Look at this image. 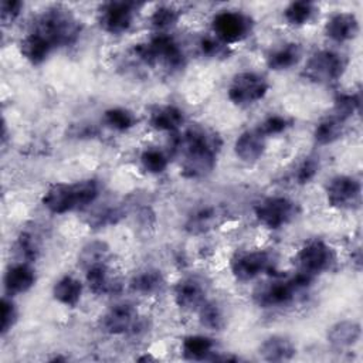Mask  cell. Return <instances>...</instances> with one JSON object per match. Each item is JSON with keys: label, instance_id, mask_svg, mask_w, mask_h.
<instances>
[{"label": "cell", "instance_id": "obj_1", "mask_svg": "<svg viewBox=\"0 0 363 363\" xmlns=\"http://www.w3.org/2000/svg\"><path fill=\"white\" fill-rule=\"evenodd\" d=\"M220 146L217 133L199 126L187 129L176 143V149L183 153V176L199 179L208 174L216 166Z\"/></svg>", "mask_w": 363, "mask_h": 363}, {"label": "cell", "instance_id": "obj_2", "mask_svg": "<svg viewBox=\"0 0 363 363\" xmlns=\"http://www.w3.org/2000/svg\"><path fill=\"white\" fill-rule=\"evenodd\" d=\"M34 33L45 38L52 48L71 45L79 37L81 24L68 9L54 6L44 10L35 20Z\"/></svg>", "mask_w": 363, "mask_h": 363}, {"label": "cell", "instance_id": "obj_3", "mask_svg": "<svg viewBox=\"0 0 363 363\" xmlns=\"http://www.w3.org/2000/svg\"><path fill=\"white\" fill-rule=\"evenodd\" d=\"M312 277L298 272L291 278H275L258 285L254 291V301L261 308L284 306L295 299V295L306 288Z\"/></svg>", "mask_w": 363, "mask_h": 363}, {"label": "cell", "instance_id": "obj_4", "mask_svg": "<svg viewBox=\"0 0 363 363\" xmlns=\"http://www.w3.org/2000/svg\"><path fill=\"white\" fill-rule=\"evenodd\" d=\"M136 55L146 64H162L166 68L176 69L184 65V55L179 44L167 34L159 33L147 43L135 47Z\"/></svg>", "mask_w": 363, "mask_h": 363}, {"label": "cell", "instance_id": "obj_5", "mask_svg": "<svg viewBox=\"0 0 363 363\" xmlns=\"http://www.w3.org/2000/svg\"><path fill=\"white\" fill-rule=\"evenodd\" d=\"M346 68V61L343 55L322 50L315 52L306 62L303 74L308 79L319 84H328L336 81L339 77H342L343 71Z\"/></svg>", "mask_w": 363, "mask_h": 363}, {"label": "cell", "instance_id": "obj_6", "mask_svg": "<svg viewBox=\"0 0 363 363\" xmlns=\"http://www.w3.org/2000/svg\"><path fill=\"white\" fill-rule=\"evenodd\" d=\"M254 213L262 225L277 230L286 225L296 216L298 207L286 197H267L257 203Z\"/></svg>", "mask_w": 363, "mask_h": 363}, {"label": "cell", "instance_id": "obj_7", "mask_svg": "<svg viewBox=\"0 0 363 363\" xmlns=\"http://www.w3.org/2000/svg\"><path fill=\"white\" fill-rule=\"evenodd\" d=\"M268 82L255 72L237 74L228 86V99L235 105H251L265 96Z\"/></svg>", "mask_w": 363, "mask_h": 363}, {"label": "cell", "instance_id": "obj_8", "mask_svg": "<svg viewBox=\"0 0 363 363\" xmlns=\"http://www.w3.org/2000/svg\"><path fill=\"white\" fill-rule=\"evenodd\" d=\"M251 18L241 11L224 10L213 18L214 35L225 44L241 41L251 33Z\"/></svg>", "mask_w": 363, "mask_h": 363}, {"label": "cell", "instance_id": "obj_9", "mask_svg": "<svg viewBox=\"0 0 363 363\" xmlns=\"http://www.w3.org/2000/svg\"><path fill=\"white\" fill-rule=\"evenodd\" d=\"M332 262H333V251L326 242L320 240L309 241L295 255V264L298 267V272L306 274L312 278L313 275L326 271L332 265Z\"/></svg>", "mask_w": 363, "mask_h": 363}, {"label": "cell", "instance_id": "obj_10", "mask_svg": "<svg viewBox=\"0 0 363 363\" xmlns=\"http://www.w3.org/2000/svg\"><path fill=\"white\" fill-rule=\"evenodd\" d=\"M274 269V258L267 251L241 252L231 261V271L238 281H250Z\"/></svg>", "mask_w": 363, "mask_h": 363}, {"label": "cell", "instance_id": "obj_11", "mask_svg": "<svg viewBox=\"0 0 363 363\" xmlns=\"http://www.w3.org/2000/svg\"><path fill=\"white\" fill-rule=\"evenodd\" d=\"M135 4L128 1H108L101 6L98 21L101 27L111 34L126 31L133 20Z\"/></svg>", "mask_w": 363, "mask_h": 363}, {"label": "cell", "instance_id": "obj_12", "mask_svg": "<svg viewBox=\"0 0 363 363\" xmlns=\"http://www.w3.org/2000/svg\"><path fill=\"white\" fill-rule=\"evenodd\" d=\"M360 183L350 176H336L326 186L328 203L332 207L349 208L359 201Z\"/></svg>", "mask_w": 363, "mask_h": 363}, {"label": "cell", "instance_id": "obj_13", "mask_svg": "<svg viewBox=\"0 0 363 363\" xmlns=\"http://www.w3.org/2000/svg\"><path fill=\"white\" fill-rule=\"evenodd\" d=\"M138 325V312L130 303H118L101 316V329L109 335H122Z\"/></svg>", "mask_w": 363, "mask_h": 363}, {"label": "cell", "instance_id": "obj_14", "mask_svg": "<svg viewBox=\"0 0 363 363\" xmlns=\"http://www.w3.org/2000/svg\"><path fill=\"white\" fill-rule=\"evenodd\" d=\"M43 204L54 214H64L69 210L78 208L75 186L67 183L51 184L43 196Z\"/></svg>", "mask_w": 363, "mask_h": 363}, {"label": "cell", "instance_id": "obj_15", "mask_svg": "<svg viewBox=\"0 0 363 363\" xmlns=\"http://www.w3.org/2000/svg\"><path fill=\"white\" fill-rule=\"evenodd\" d=\"M174 301L186 311L199 309L206 302V291L196 278H184L174 286Z\"/></svg>", "mask_w": 363, "mask_h": 363}, {"label": "cell", "instance_id": "obj_16", "mask_svg": "<svg viewBox=\"0 0 363 363\" xmlns=\"http://www.w3.org/2000/svg\"><path fill=\"white\" fill-rule=\"evenodd\" d=\"M86 271L89 289L96 295H113L121 289V281L113 275L106 264L94 265Z\"/></svg>", "mask_w": 363, "mask_h": 363}, {"label": "cell", "instance_id": "obj_17", "mask_svg": "<svg viewBox=\"0 0 363 363\" xmlns=\"http://www.w3.org/2000/svg\"><path fill=\"white\" fill-rule=\"evenodd\" d=\"M325 31L326 35L330 37L333 41H349L357 35L359 21L352 13H336L326 21Z\"/></svg>", "mask_w": 363, "mask_h": 363}, {"label": "cell", "instance_id": "obj_18", "mask_svg": "<svg viewBox=\"0 0 363 363\" xmlns=\"http://www.w3.org/2000/svg\"><path fill=\"white\" fill-rule=\"evenodd\" d=\"M265 149V136L255 130H245L242 132L234 145L235 155L247 163H252L258 160Z\"/></svg>", "mask_w": 363, "mask_h": 363}, {"label": "cell", "instance_id": "obj_19", "mask_svg": "<svg viewBox=\"0 0 363 363\" xmlns=\"http://www.w3.org/2000/svg\"><path fill=\"white\" fill-rule=\"evenodd\" d=\"M35 282V274L27 262L11 265L4 275V288L7 294L16 295L27 292Z\"/></svg>", "mask_w": 363, "mask_h": 363}, {"label": "cell", "instance_id": "obj_20", "mask_svg": "<svg viewBox=\"0 0 363 363\" xmlns=\"http://www.w3.org/2000/svg\"><path fill=\"white\" fill-rule=\"evenodd\" d=\"M295 353L294 343L284 336H271L259 346V356L268 362H285L292 359Z\"/></svg>", "mask_w": 363, "mask_h": 363}, {"label": "cell", "instance_id": "obj_21", "mask_svg": "<svg viewBox=\"0 0 363 363\" xmlns=\"http://www.w3.org/2000/svg\"><path fill=\"white\" fill-rule=\"evenodd\" d=\"M149 122L157 130L173 132V130H177L183 123V113L176 106L162 105V106H156L150 112Z\"/></svg>", "mask_w": 363, "mask_h": 363}, {"label": "cell", "instance_id": "obj_22", "mask_svg": "<svg viewBox=\"0 0 363 363\" xmlns=\"http://www.w3.org/2000/svg\"><path fill=\"white\" fill-rule=\"evenodd\" d=\"M360 335L362 329L357 322L340 320L329 328L328 340L337 347H345L354 345L360 339Z\"/></svg>", "mask_w": 363, "mask_h": 363}, {"label": "cell", "instance_id": "obj_23", "mask_svg": "<svg viewBox=\"0 0 363 363\" xmlns=\"http://www.w3.org/2000/svg\"><path fill=\"white\" fill-rule=\"evenodd\" d=\"M52 50L51 44L37 33L27 34L20 43V51L31 64H41Z\"/></svg>", "mask_w": 363, "mask_h": 363}, {"label": "cell", "instance_id": "obj_24", "mask_svg": "<svg viewBox=\"0 0 363 363\" xmlns=\"http://www.w3.org/2000/svg\"><path fill=\"white\" fill-rule=\"evenodd\" d=\"M301 58V48L295 43H286L274 48L268 57L267 64L271 69L281 71L294 67Z\"/></svg>", "mask_w": 363, "mask_h": 363}, {"label": "cell", "instance_id": "obj_25", "mask_svg": "<svg viewBox=\"0 0 363 363\" xmlns=\"http://www.w3.org/2000/svg\"><path fill=\"white\" fill-rule=\"evenodd\" d=\"M82 294V285L81 282L69 275H65L60 278L54 288H52V295L54 298L67 306H75L81 298Z\"/></svg>", "mask_w": 363, "mask_h": 363}, {"label": "cell", "instance_id": "obj_26", "mask_svg": "<svg viewBox=\"0 0 363 363\" xmlns=\"http://www.w3.org/2000/svg\"><path fill=\"white\" fill-rule=\"evenodd\" d=\"M214 350V342L203 335H191L184 337L182 343L183 356L189 360H204Z\"/></svg>", "mask_w": 363, "mask_h": 363}, {"label": "cell", "instance_id": "obj_27", "mask_svg": "<svg viewBox=\"0 0 363 363\" xmlns=\"http://www.w3.org/2000/svg\"><path fill=\"white\" fill-rule=\"evenodd\" d=\"M163 277L160 271L157 269H143L138 274L133 275L130 281V288L132 291L140 294V295H152L157 292L163 286Z\"/></svg>", "mask_w": 363, "mask_h": 363}, {"label": "cell", "instance_id": "obj_28", "mask_svg": "<svg viewBox=\"0 0 363 363\" xmlns=\"http://www.w3.org/2000/svg\"><path fill=\"white\" fill-rule=\"evenodd\" d=\"M343 126H345V121H342L340 118H337L335 115H330V116L322 119L316 125L313 138H315L316 143H319V145L332 143L340 138V135L343 132Z\"/></svg>", "mask_w": 363, "mask_h": 363}, {"label": "cell", "instance_id": "obj_29", "mask_svg": "<svg viewBox=\"0 0 363 363\" xmlns=\"http://www.w3.org/2000/svg\"><path fill=\"white\" fill-rule=\"evenodd\" d=\"M109 257V248L105 242L101 241H92L88 242L79 252L78 262L84 269H88L94 265L106 264V259Z\"/></svg>", "mask_w": 363, "mask_h": 363}, {"label": "cell", "instance_id": "obj_30", "mask_svg": "<svg viewBox=\"0 0 363 363\" xmlns=\"http://www.w3.org/2000/svg\"><path fill=\"white\" fill-rule=\"evenodd\" d=\"M218 217H220V213L216 207L200 208L193 216H190V218L187 221V230L194 234L204 233V231L213 228V225L217 223Z\"/></svg>", "mask_w": 363, "mask_h": 363}, {"label": "cell", "instance_id": "obj_31", "mask_svg": "<svg viewBox=\"0 0 363 363\" xmlns=\"http://www.w3.org/2000/svg\"><path fill=\"white\" fill-rule=\"evenodd\" d=\"M199 316H200L201 325L208 329H213V330H220L225 325L223 311L220 309L218 305H216L213 302H204L199 308Z\"/></svg>", "mask_w": 363, "mask_h": 363}, {"label": "cell", "instance_id": "obj_32", "mask_svg": "<svg viewBox=\"0 0 363 363\" xmlns=\"http://www.w3.org/2000/svg\"><path fill=\"white\" fill-rule=\"evenodd\" d=\"M312 14H313V4L309 1H292L284 10L285 20L289 24H295V26L305 24L306 21H309Z\"/></svg>", "mask_w": 363, "mask_h": 363}, {"label": "cell", "instance_id": "obj_33", "mask_svg": "<svg viewBox=\"0 0 363 363\" xmlns=\"http://www.w3.org/2000/svg\"><path fill=\"white\" fill-rule=\"evenodd\" d=\"M104 121L108 126L116 129V130H128L132 128L136 122L135 115L123 108H112L105 111Z\"/></svg>", "mask_w": 363, "mask_h": 363}, {"label": "cell", "instance_id": "obj_34", "mask_svg": "<svg viewBox=\"0 0 363 363\" xmlns=\"http://www.w3.org/2000/svg\"><path fill=\"white\" fill-rule=\"evenodd\" d=\"M360 98L356 94H342L335 99V108L333 115L340 118L342 121H346L350 118L359 108Z\"/></svg>", "mask_w": 363, "mask_h": 363}, {"label": "cell", "instance_id": "obj_35", "mask_svg": "<svg viewBox=\"0 0 363 363\" xmlns=\"http://www.w3.org/2000/svg\"><path fill=\"white\" fill-rule=\"evenodd\" d=\"M140 163L149 173H162L167 167V157L157 149H146L140 155Z\"/></svg>", "mask_w": 363, "mask_h": 363}, {"label": "cell", "instance_id": "obj_36", "mask_svg": "<svg viewBox=\"0 0 363 363\" xmlns=\"http://www.w3.org/2000/svg\"><path fill=\"white\" fill-rule=\"evenodd\" d=\"M74 186H75L77 199H78V208L91 204L98 197L99 187H98V183L92 179L77 182L74 183Z\"/></svg>", "mask_w": 363, "mask_h": 363}, {"label": "cell", "instance_id": "obj_37", "mask_svg": "<svg viewBox=\"0 0 363 363\" xmlns=\"http://www.w3.org/2000/svg\"><path fill=\"white\" fill-rule=\"evenodd\" d=\"M177 18H179V13L174 9L163 6L153 11L150 21L155 28L164 31V30H169L170 27H173L176 24Z\"/></svg>", "mask_w": 363, "mask_h": 363}, {"label": "cell", "instance_id": "obj_38", "mask_svg": "<svg viewBox=\"0 0 363 363\" xmlns=\"http://www.w3.org/2000/svg\"><path fill=\"white\" fill-rule=\"evenodd\" d=\"M122 217V211L119 208L113 207H106L102 208L96 213H94L89 217V225L92 227H105V225H112L116 224Z\"/></svg>", "mask_w": 363, "mask_h": 363}, {"label": "cell", "instance_id": "obj_39", "mask_svg": "<svg viewBox=\"0 0 363 363\" xmlns=\"http://www.w3.org/2000/svg\"><path fill=\"white\" fill-rule=\"evenodd\" d=\"M16 248H17V252L18 255L26 259V261H34L38 255V245H37V241L35 238L28 234V233H23L18 240H17V244H16Z\"/></svg>", "mask_w": 363, "mask_h": 363}, {"label": "cell", "instance_id": "obj_40", "mask_svg": "<svg viewBox=\"0 0 363 363\" xmlns=\"http://www.w3.org/2000/svg\"><path fill=\"white\" fill-rule=\"evenodd\" d=\"M200 50L204 55L211 57V58H218V57H225L228 54L227 44L218 40L217 37H203L200 40Z\"/></svg>", "mask_w": 363, "mask_h": 363}, {"label": "cell", "instance_id": "obj_41", "mask_svg": "<svg viewBox=\"0 0 363 363\" xmlns=\"http://www.w3.org/2000/svg\"><path fill=\"white\" fill-rule=\"evenodd\" d=\"M289 125V121L285 116L281 115H271L265 121H262L258 126V132L264 136L267 135H277L286 129Z\"/></svg>", "mask_w": 363, "mask_h": 363}, {"label": "cell", "instance_id": "obj_42", "mask_svg": "<svg viewBox=\"0 0 363 363\" xmlns=\"http://www.w3.org/2000/svg\"><path fill=\"white\" fill-rule=\"evenodd\" d=\"M318 169H319V163L316 159L313 157H306L298 167H296V172L294 174V179L296 180V183L299 184H305L308 182H311L315 174L318 173Z\"/></svg>", "mask_w": 363, "mask_h": 363}, {"label": "cell", "instance_id": "obj_43", "mask_svg": "<svg viewBox=\"0 0 363 363\" xmlns=\"http://www.w3.org/2000/svg\"><path fill=\"white\" fill-rule=\"evenodd\" d=\"M16 319H17L16 305L13 303L11 299L3 298L1 299V319H0L1 335H6L13 328V325L16 323Z\"/></svg>", "mask_w": 363, "mask_h": 363}, {"label": "cell", "instance_id": "obj_44", "mask_svg": "<svg viewBox=\"0 0 363 363\" xmlns=\"http://www.w3.org/2000/svg\"><path fill=\"white\" fill-rule=\"evenodd\" d=\"M21 1H17V0H4L1 1V21L4 24H10L13 23L20 11H21Z\"/></svg>", "mask_w": 363, "mask_h": 363}]
</instances>
